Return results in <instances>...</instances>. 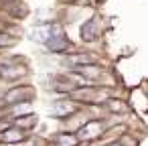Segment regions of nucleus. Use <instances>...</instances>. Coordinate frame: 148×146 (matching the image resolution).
<instances>
[{
  "label": "nucleus",
  "instance_id": "f257e3e1",
  "mask_svg": "<svg viewBox=\"0 0 148 146\" xmlns=\"http://www.w3.org/2000/svg\"><path fill=\"white\" fill-rule=\"evenodd\" d=\"M33 39L43 43L49 51L53 53H61V51H67L69 49V39L67 35L63 33L61 27L57 25H51V27H43V29H37L33 33Z\"/></svg>",
  "mask_w": 148,
  "mask_h": 146
},
{
  "label": "nucleus",
  "instance_id": "f03ea898",
  "mask_svg": "<svg viewBox=\"0 0 148 146\" xmlns=\"http://www.w3.org/2000/svg\"><path fill=\"white\" fill-rule=\"evenodd\" d=\"M97 35H99V23H97V19L93 16V19H89L87 23H83V27H81V39L89 43V41H95Z\"/></svg>",
  "mask_w": 148,
  "mask_h": 146
},
{
  "label": "nucleus",
  "instance_id": "7ed1b4c3",
  "mask_svg": "<svg viewBox=\"0 0 148 146\" xmlns=\"http://www.w3.org/2000/svg\"><path fill=\"white\" fill-rule=\"evenodd\" d=\"M35 95V91H33V87H16V89H12V91H8V95H6V101L8 104H14V101H31V97Z\"/></svg>",
  "mask_w": 148,
  "mask_h": 146
},
{
  "label": "nucleus",
  "instance_id": "20e7f679",
  "mask_svg": "<svg viewBox=\"0 0 148 146\" xmlns=\"http://www.w3.org/2000/svg\"><path fill=\"white\" fill-rule=\"evenodd\" d=\"M25 67L16 63H0V75L4 79H18V75H25Z\"/></svg>",
  "mask_w": 148,
  "mask_h": 146
},
{
  "label": "nucleus",
  "instance_id": "39448f33",
  "mask_svg": "<svg viewBox=\"0 0 148 146\" xmlns=\"http://www.w3.org/2000/svg\"><path fill=\"white\" fill-rule=\"evenodd\" d=\"M99 132H101V124H99V122H89V124H85V126L79 130V138H81V140H91V138H95Z\"/></svg>",
  "mask_w": 148,
  "mask_h": 146
},
{
  "label": "nucleus",
  "instance_id": "423d86ee",
  "mask_svg": "<svg viewBox=\"0 0 148 146\" xmlns=\"http://www.w3.org/2000/svg\"><path fill=\"white\" fill-rule=\"evenodd\" d=\"M25 132L21 130V128H8L4 134H2V142H8V144H12V142H21V140H25Z\"/></svg>",
  "mask_w": 148,
  "mask_h": 146
},
{
  "label": "nucleus",
  "instance_id": "0eeeda50",
  "mask_svg": "<svg viewBox=\"0 0 148 146\" xmlns=\"http://www.w3.org/2000/svg\"><path fill=\"white\" fill-rule=\"evenodd\" d=\"M75 110V106L73 104H67V101H55L53 104V112L57 114V116H65V114H69V112H73Z\"/></svg>",
  "mask_w": 148,
  "mask_h": 146
},
{
  "label": "nucleus",
  "instance_id": "6e6552de",
  "mask_svg": "<svg viewBox=\"0 0 148 146\" xmlns=\"http://www.w3.org/2000/svg\"><path fill=\"white\" fill-rule=\"evenodd\" d=\"M35 124H37V116L35 114H27L25 118H18L16 120V128H21V126L23 128H33Z\"/></svg>",
  "mask_w": 148,
  "mask_h": 146
},
{
  "label": "nucleus",
  "instance_id": "1a4fd4ad",
  "mask_svg": "<svg viewBox=\"0 0 148 146\" xmlns=\"http://www.w3.org/2000/svg\"><path fill=\"white\" fill-rule=\"evenodd\" d=\"M57 144H59V146H75V144H77V136L61 134V136H57Z\"/></svg>",
  "mask_w": 148,
  "mask_h": 146
},
{
  "label": "nucleus",
  "instance_id": "9d476101",
  "mask_svg": "<svg viewBox=\"0 0 148 146\" xmlns=\"http://www.w3.org/2000/svg\"><path fill=\"white\" fill-rule=\"evenodd\" d=\"M69 63L71 65H87V63H93V59L89 55H77V57H71Z\"/></svg>",
  "mask_w": 148,
  "mask_h": 146
},
{
  "label": "nucleus",
  "instance_id": "9b49d317",
  "mask_svg": "<svg viewBox=\"0 0 148 146\" xmlns=\"http://www.w3.org/2000/svg\"><path fill=\"white\" fill-rule=\"evenodd\" d=\"M10 43V39L6 37V35H2V33H0V47H6Z\"/></svg>",
  "mask_w": 148,
  "mask_h": 146
}]
</instances>
